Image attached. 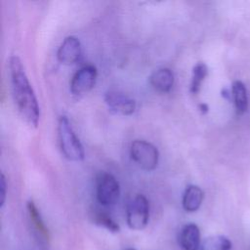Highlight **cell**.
<instances>
[{"instance_id": "6da1fadb", "label": "cell", "mask_w": 250, "mask_h": 250, "mask_svg": "<svg viewBox=\"0 0 250 250\" xmlns=\"http://www.w3.org/2000/svg\"><path fill=\"white\" fill-rule=\"evenodd\" d=\"M9 74L13 98L20 114L29 125L37 127L40 116L38 102L24 66L17 56L9 60Z\"/></svg>"}, {"instance_id": "7a4b0ae2", "label": "cell", "mask_w": 250, "mask_h": 250, "mask_svg": "<svg viewBox=\"0 0 250 250\" xmlns=\"http://www.w3.org/2000/svg\"><path fill=\"white\" fill-rule=\"evenodd\" d=\"M58 136L60 147L65 158L71 161H80L84 158L83 146L75 135L66 116H61L58 122Z\"/></svg>"}, {"instance_id": "3957f363", "label": "cell", "mask_w": 250, "mask_h": 250, "mask_svg": "<svg viewBox=\"0 0 250 250\" xmlns=\"http://www.w3.org/2000/svg\"><path fill=\"white\" fill-rule=\"evenodd\" d=\"M149 204L146 197L137 194L131 198L126 206V220L130 229L141 230L148 223Z\"/></svg>"}, {"instance_id": "277c9868", "label": "cell", "mask_w": 250, "mask_h": 250, "mask_svg": "<svg viewBox=\"0 0 250 250\" xmlns=\"http://www.w3.org/2000/svg\"><path fill=\"white\" fill-rule=\"evenodd\" d=\"M130 154L132 159L146 171L154 170L158 164L159 152L148 142L143 140L134 141L130 147Z\"/></svg>"}, {"instance_id": "5b68a950", "label": "cell", "mask_w": 250, "mask_h": 250, "mask_svg": "<svg viewBox=\"0 0 250 250\" xmlns=\"http://www.w3.org/2000/svg\"><path fill=\"white\" fill-rule=\"evenodd\" d=\"M96 194L102 205L111 206L115 204L120 195V187L114 176L105 172L100 173L96 181Z\"/></svg>"}, {"instance_id": "8992f818", "label": "cell", "mask_w": 250, "mask_h": 250, "mask_svg": "<svg viewBox=\"0 0 250 250\" xmlns=\"http://www.w3.org/2000/svg\"><path fill=\"white\" fill-rule=\"evenodd\" d=\"M98 76L97 68L92 65H84L79 68L72 76L69 88L74 96H80L89 92L95 85Z\"/></svg>"}, {"instance_id": "52a82bcc", "label": "cell", "mask_w": 250, "mask_h": 250, "mask_svg": "<svg viewBox=\"0 0 250 250\" xmlns=\"http://www.w3.org/2000/svg\"><path fill=\"white\" fill-rule=\"evenodd\" d=\"M104 102L109 109L117 114L130 115L136 109V103L123 93L109 91L104 95Z\"/></svg>"}, {"instance_id": "ba28073f", "label": "cell", "mask_w": 250, "mask_h": 250, "mask_svg": "<svg viewBox=\"0 0 250 250\" xmlns=\"http://www.w3.org/2000/svg\"><path fill=\"white\" fill-rule=\"evenodd\" d=\"M26 208H27L29 221L34 229L33 231L37 239L39 240L40 244H42L43 246H48L50 243V233L47 227L45 226V223L43 222V219L40 215L38 208L36 207L35 203L32 200L27 201Z\"/></svg>"}, {"instance_id": "9c48e42d", "label": "cell", "mask_w": 250, "mask_h": 250, "mask_svg": "<svg viewBox=\"0 0 250 250\" xmlns=\"http://www.w3.org/2000/svg\"><path fill=\"white\" fill-rule=\"evenodd\" d=\"M81 55V43L78 38L74 36H67L61 44L57 57L63 64L74 63Z\"/></svg>"}, {"instance_id": "30bf717a", "label": "cell", "mask_w": 250, "mask_h": 250, "mask_svg": "<svg viewBox=\"0 0 250 250\" xmlns=\"http://www.w3.org/2000/svg\"><path fill=\"white\" fill-rule=\"evenodd\" d=\"M179 244L183 250H199L201 245L200 230L195 224H187L179 234Z\"/></svg>"}, {"instance_id": "8fae6325", "label": "cell", "mask_w": 250, "mask_h": 250, "mask_svg": "<svg viewBox=\"0 0 250 250\" xmlns=\"http://www.w3.org/2000/svg\"><path fill=\"white\" fill-rule=\"evenodd\" d=\"M149 83L157 92L167 93L174 84V74L169 68H159L151 73Z\"/></svg>"}, {"instance_id": "7c38bea8", "label": "cell", "mask_w": 250, "mask_h": 250, "mask_svg": "<svg viewBox=\"0 0 250 250\" xmlns=\"http://www.w3.org/2000/svg\"><path fill=\"white\" fill-rule=\"evenodd\" d=\"M203 190L195 185H189L185 189L183 195V207L187 212H195L201 206L203 201Z\"/></svg>"}, {"instance_id": "4fadbf2b", "label": "cell", "mask_w": 250, "mask_h": 250, "mask_svg": "<svg viewBox=\"0 0 250 250\" xmlns=\"http://www.w3.org/2000/svg\"><path fill=\"white\" fill-rule=\"evenodd\" d=\"M231 96L233 99L234 107L238 115H242L248 108V95L244 83L240 80H235L231 85Z\"/></svg>"}, {"instance_id": "5bb4252c", "label": "cell", "mask_w": 250, "mask_h": 250, "mask_svg": "<svg viewBox=\"0 0 250 250\" xmlns=\"http://www.w3.org/2000/svg\"><path fill=\"white\" fill-rule=\"evenodd\" d=\"M231 241L224 235H212L203 240L199 250H231Z\"/></svg>"}, {"instance_id": "9a60e30c", "label": "cell", "mask_w": 250, "mask_h": 250, "mask_svg": "<svg viewBox=\"0 0 250 250\" xmlns=\"http://www.w3.org/2000/svg\"><path fill=\"white\" fill-rule=\"evenodd\" d=\"M208 74V67L204 62H197L192 68L191 81L189 91L191 94L196 95L201 88V84Z\"/></svg>"}, {"instance_id": "2e32d148", "label": "cell", "mask_w": 250, "mask_h": 250, "mask_svg": "<svg viewBox=\"0 0 250 250\" xmlns=\"http://www.w3.org/2000/svg\"><path fill=\"white\" fill-rule=\"evenodd\" d=\"M94 222L98 226L104 227V229H108L112 232H118L120 230L119 225L106 213L104 212H98L94 215Z\"/></svg>"}, {"instance_id": "e0dca14e", "label": "cell", "mask_w": 250, "mask_h": 250, "mask_svg": "<svg viewBox=\"0 0 250 250\" xmlns=\"http://www.w3.org/2000/svg\"><path fill=\"white\" fill-rule=\"evenodd\" d=\"M6 189H7L6 179H5V176L2 174L1 180H0V205H1V207L4 205V202L6 199Z\"/></svg>"}, {"instance_id": "ac0fdd59", "label": "cell", "mask_w": 250, "mask_h": 250, "mask_svg": "<svg viewBox=\"0 0 250 250\" xmlns=\"http://www.w3.org/2000/svg\"><path fill=\"white\" fill-rule=\"evenodd\" d=\"M198 107H199V110L201 111V113H203V114H205L207 111H208V105L206 104H204V103H202V104H200L199 105H198Z\"/></svg>"}, {"instance_id": "d6986e66", "label": "cell", "mask_w": 250, "mask_h": 250, "mask_svg": "<svg viewBox=\"0 0 250 250\" xmlns=\"http://www.w3.org/2000/svg\"><path fill=\"white\" fill-rule=\"evenodd\" d=\"M222 96L225 98V99H229L230 98V96H231V94L229 93V91L228 90V89H223V91H222Z\"/></svg>"}, {"instance_id": "ffe728a7", "label": "cell", "mask_w": 250, "mask_h": 250, "mask_svg": "<svg viewBox=\"0 0 250 250\" xmlns=\"http://www.w3.org/2000/svg\"><path fill=\"white\" fill-rule=\"evenodd\" d=\"M125 250H136L135 248H127V249H125Z\"/></svg>"}]
</instances>
